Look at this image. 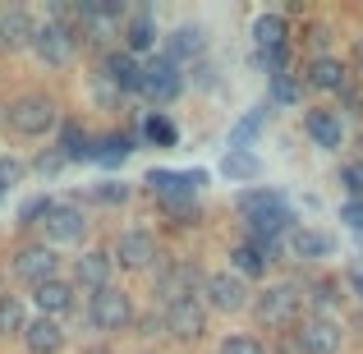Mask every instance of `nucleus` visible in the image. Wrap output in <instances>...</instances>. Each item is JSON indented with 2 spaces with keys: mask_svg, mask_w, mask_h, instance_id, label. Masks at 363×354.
Wrapping results in <instances>:
<instances>
[{
  "mask_svg": "<svg viewBox=\"0 0 363 354\" xmlns=\"http://www.w3.org/2000/svg\"><path fill=\"white\" fill-rule=\"evenodd\" d=\"M60 97L51 88H18L5 97V133L9 138H23V143H37L46 133L60 129Z\"/></svg>",
  "mask_w": 363,
  "mask_h": 354,
  "instance_id": "nucleus-1",
  "label": "nucleus"
},
{
  "mask_svg": "<svg viewBox=\"0 0 363 354\" xmlns=\"http://www.w3.org/2000/svg\"><path fill=\"white\" fill-rule=\"evenodd\" d=\"M248 313H253V322L262 331H290L294 322L308 313V299H303V281H294V276H272L267 285H257L253 290V304H248Z\"/></svg>",
  "mask_w": 363,
  "mask_h": 354,
  "instance_id": "nucleus-2",
  "label": "nucleus"
},
{
  "mask_svg": "<svg viewBox=\"0 0 363 354\" xmlns=\"http://www.w3.org/2000/svg\"><path fill=\"white\" fill-rule=\"evenodd\" d=\"M88 235H92V216L79 198H55V203L46 207L42 226H37V239H42L46 248H55V253H65V248H88Z\"/></svg>",
  "mask_w": 363,
  "mask_h": 354,
  "instance_id": "nucleus-3",
  "label": "nucleus"
},
{
  "mask_svg": "<svg viewBox=\"0 0 363 354\" xmlns=\"http://www.w3.org/2000/svg\"><path fill=\"white\" fill-rule=\"evenodd\" d=\"M157 322H161V341L175 350H198L212 336V313L198 299H170L157 304Z\"/></svg>",
  "mask_w": 363,
  "mask_h": 354,
  "instance_id": "nucleus-4",
  "label": "nucleus"
},
{
  "mask_svg": "<svg viewBox=\"0 0 363 354\" xmlns=\"http://www.w3.org/2000/svg\"><path fill=\"white\" fill-rule=\"evenodd\" d=\"M5 272H9V281H14V285L33 290V285H42V281L65 276V258L55 253V248H46L37 235H28V239H18V244H9Z\"/></svg>",
  "mask_w": 363,
  "mask_h": 354,
  "instance_id": "nucleus-5",
  "label": "nucleus"
},
{
  "mask_svg": "<svg viewBox=\"0 0 363 354\" xmlns=\"http://www.w3.org/2000/svg\"><path fill=\"white\" fill-rule=\"evenodd\" d=\"M83 322H88V331H97V336H120V331H129L133 322H138V304H133V294L116 281V285H106V290L83 299Z\"/></svg>",
  "mask_w": 363,
  "mask_h": 354,
  "instance_id": "nucleus-6",
  "label": "nucleus"
},
{
  "mask_svg": "<svg viewBox=\"0 0 363 354\" xmlns=\"http://www.w3.org/2000/svg\"><path fill=\"white\" fill-rule=\"evenodd\" d=\"M111 258H116V272H129V276H152L166 258L161 248V235L152 226H124V231L111 239Z\"/></svg>",
  "mask_w": 363,
  "mask_h": 354,
  "instance_id": "nucleus-7",
  "label": "nucleus"
},
{
  "mask_svg": "<svg viewBox=\"0 0 363 354\" xmlns=\"http://www.w3.org/2000/svg\"><path fill=\"white\" fill-rule=\"evenodd\" d=\"M79 33H74V23L60 14V5H51V18H42V28H37L33 37V60L42 65V70H69L74 60H79Z\"/></svg>",
  "mask_w": 363,
  "mask_h": 354,
  "instance_id": "nucleus-8",
  "label": "nucleus"
},
{
  "mask_svg": "<svg viewBox=\"0 0 363 354\" xmlns=\"http://www.w3.org/2000/svg\"><path fill=\"white\" fill-rule=\"evenodd\" d=\"M198 304L207 313H221V318H240L253 304V285L240 281L235 272H225V267H207L203 285H198Z\"/></svg>",
  "mask_w": 363,
  "mask_h": 354,
  "instance_id": "nucleus-9",
  "label": "nucleus"
},
{
  "mask_svg": "<svg viewBox=\"0 0 363 354\" xmlns=\"http://www.w3.org/2000/svg\"><path fill=\"white\" fill-rule=\"evenodd\" d=\"M294 354H345V327L340 318H327V313H303L290 331H285Z\"/></svg>",
  "mask_w": 363,
  "mask_h": 354,
  "instance_id": "nucleus-10",
  "label": "nucleus"
},
{
  "mask_svg": "<svg viewBox=\"0 0 363 354\" xmlns=\"http://www.w3.org/2000/svg\"><path fill=\"white\" fill-rule=\"evenodd\" d=\"M207 267H198L194 258H161V267L152 272V299L170 304V299H198Z\"/></svg>",
  "mask_w": 363,
  "mask_h": 354,
  "instance_id": "nucleus-11",
  "label": "nucleus"
},
{
  "mask_svg": "<svg viewBox=\"0 0 363 354\" xmlns=\"http://www.w3.org/2000/svg\"><path fill=\"white\" fill-rule=\"evenodd\" d=\"M184 88H189L184 65H175L170 55H161V51L143 60V88H138L143 101H152V106H170L175 97H184Z\"/></svg>",
  "mask_w": 363,
  "mask_h": 354,
  "instance_id": "nucleus-12",
  "label": "nucleus"
},
{
  "mask_svg": "<svg viewBox=\"0 0 363 354\" xmlns=\"http://www.w3.org/2000/svg\"><path fill=\"white\" fill-rule=\"evenodd\" d=\"M69 285L88 299V294L106 290V285H116V258H111L106 244H88L79 248V258L69 262Z\"/></svg>",
  "mask_w": 363,
  "mask_h": 354,
  "instance_id": "nucleus-13",
  "label": "nucleus"
},
{
  "mask_svg": "<svg viewBox=\"0 0 363 354\" xmlns=\"http://www.w3.org/2000/svg\"><path fill=\"white\" fill-rule=\"evenodd\" d=\"M28 309L33 318H51V322H69L74 313L83 309V294L69 285V276H55V281H42L28 290Z\"/></svg>",
  "mask_w": 363,
  "mask_h": 354,
  "instance_id": "nucleus-14",
  "label": "nucleus"
},
{
  "mask_svg": "<svg viewBox=\"0 0 363 354\" xmlns=\"http://www.w3.org/2000/svg\"><path fill=\"white\" fill-rule=\"evenodd\" d=\"M299 79H303V88L318 92V97H340V92L354 83V74H350V60H340L336 51H327V55H308Z\"/></svg>",
  "mask_w": 363,
  "mask_h": 354,
  "instance_id": "nucleus-15",
  "label": "nucleus"
},
{
  "mask_svg": "<svg viewBox=\"0 0 363 354\" xmlns=\"http://www.w3.org/2000/svg\"><path fill=\"white\" fill-rule=\"evenodd\" d=\"M42 28V18L28 5H5L0 9V60L5 55H28L33 51V37Z\"/></svg>",
  "mask_w": 363,
  "mask_h": 354,
  "instance_id": "nucleus-16",
  "label": "nucleus"
},
{
  "mask_svg": "<svg viewBox=\"0 0 363 354\" xmlns=\"http://www.w3.org/2000/svg\"><path fill=\"white\" fill-rule=\"evenodd\" d=\"M97 74L106 83H116L120 97H138V88H143V60L129 55L124 46H106V51L97 55Z\"/></svg>",
  "mask_w": 363,
  "mask_h": 354,
  "instance_id": "nucleus-17",
  "label": "nucleus"
},
{
  "mask_svg": "<svg viewBox=\"0 0 363 354\" xmlns=\"http://www.w3.org/2000/svg\"><path fill=\"white\" fill-rule=\"evenodd\" d=\"M235 207H240L244 221H294V207L290 198L281 194V189H240V198H235Z\"/></svg>",
  "mask_w": 363,
  "mask_h": 354,
  "instance_id": "nucleus-18",
  "label": "nucleus"
},
{
  "mask_svg": "<svg viewBox=\"0 0 363 354\" xmlns=\"http://www.w3.org/2000/svg\"><path fill=\"white\" fill-rule=\"evenodd\" d=\"M303 138L313 143V148H322V152H340L345 148V120H340V111L336 106H308L303 111Z\"/></svg>",
  "mask_w": 363,
  "mask_h": 354,
  "instance_id": "nucleus-19",
  "label": "nucleus"
},
{
  "mask_svg": "<svg viewBox=\"0 0 363 354\" xmlns=\"http://www.w3.org/2000/svg\"><path fill=\"white\" fill-rule=\"evenodd\" d=\"M285 253L294 262H308V267H322L327 258H336V235H327L322 226H294L285 235Z\"/></svg>",
  "mask_w": 363,
  "mask_h": 354,
  "instance_id": "nucleus-20",
  "label": "nucleus"
},
{
  "mask_svg": "<svg viewBox=\"0 0 363 354\" xmlns=\"http://www.w3.org/2000/svg\"><path fill=\"white\" fill-rule=\"evenodd\" d=\"M272 262L276 258H267L257 244H248V239H235L230 248H225V272H235L240 281H248L257 290V285L272 281Z\"/></svg>",
  "mask_w": 363,
  "mask_h": 354,
  "instance_id": "nucleus-21",
  "label": "nucleus"
},
{
  "mask_svg": "<svg viewBox=\"0 0 363 354\" xmlns=\"http://www.w3.org/2000/svg\"><path fill=\"white\" fill-rule=\"evenodd\" d=\"M143 184L152 189L157 203H175V198H198V189L207 184V170H147Z\"/></svg>",
  "mask_w": 363,
  "mask_h": 354,
  "instance_id": "nucleus-22",
  "label": "nucleus"
},
{
  "mask_svg": "<svg viewBox=\"0 0 363 354\" xmlns=\"http://www.w3.org/2000/svg\"><path fill=\"white\" fill-rule=\"evenodd\" d=\"M133 148H143V143H138V129H106V133H92L88 161H97L101 170H116L120 161L133 157Z\"/></svg>",
  "mask_w": 363,
  "mask_h": 354,
  "instance_id": "nucleus-23",
  "label": "nucleus"
},
{
  "mask_svg": "<svg viewBox=\"0 0 363 354\" xmlns=\"http://www.w3.org/2000/svg\"><path fill=\"white\" fill-rule=\"evenodd\" d=\"M175 65H198L207 60V28L203 23H175V33H166V51Z\"/></svg>",
  "mask_w": 363,
  "mask_h": 354,
  "instance_id": "nucleus-24",
  "label": "nucleus"
},
{
  "mask_svg": "<svg viewBox=\"0 0 363 354\" xmlns=\"http://www.w3.org/2000/svg\"><path fill=\"white\" fill-rule=\"evenodd\" d=\"M18 345H23V354H65V345H69V331H65V322L28 318V327H23V336H18Z\"/></svg>",
  "mask_w": 363,
  "mask_h": 354,
  "instance_id": "nucleus-25",
  "label": "nucleus"
},
{
  "mask_svg": "<svg viewBox=\"0 0 363 354\" xmlns=\"http://www.w3.org/2000/svg\"><path fill=\"white\" fill-rule=\"evenodd\" d=\"M120 37H124L120 46H124L129 55H138V60L157 55V42H161V33H157V18H152V9H138V14H129V18H124Z\"/></svg>",
  "mask_w": 363,
  "mask_h": 354,
  "instance_id": "nucleus-26",
  "label": "nucleus"
},
{
  "mask_svg": "<svg viewBox=\"0 0 363 354\" xmlns=\"http://www.w3.org/2000/svg\"><path fill=\"white\" fill-rule=\"evenodd\" d=\"M303 299H308V313H327V318H336L340 309H345V285H340V276L322 272L313 276V281H303Z\"/></svg>",
  "mask_w": 363,
  "mask_h": 354,
  "instance_id": "nucleus-27",
  "label": "nucleus"
},
{
  "mask_svg": "<svg viewBox=\"0 0 363 354\" xmlns=\"http://www.w3.org/2000/svg\"><path fill=\"white\" fill-rule=\"evenodd\" d=\"M248 42H253V51L285 46V42H290V18H285L281 9H262V14L248 23Z\"/></svg>",
  "mask_w": 363,
  "mask_h": 354,
  "instance_id": "nucleus-28",
  "label": "nucleus"
},
{
  "mask_svg": "<svg viewBox=\"0 0 363 354\" xmlns=\"http://www.w3.org/2000/svg\"><path fill=\"white\" fill-rule=\"evenodd\" d=\"M55 148L65 152V161H88V152H92V129H88L79 116H65L60 129H55Z\"/></svg>",
  "mask_w": 363,
  "mask_h": 354,
  "instance_id": "nucleus-29",
  "label": "nucleus"
},
{
  "mask_svg": "<svg viewBox=\"0 0 363 354\" xmlns=\"http://www.w3.org/2000/svg\"><path fill=\"white\" fill-rule=\"evenodd\" d=\"M138 143H147V148H175L179 124L166 111H147V116H138Z\"/></svg>",
  "mask_w": 363,
  "mask_h": 354,
  "instance_id": "nucleus-30",
  "label": "nucleus"
},
{
  "mask_svg": "<svg viewBox=\"0 0 363 354\" xmlns=\"http://www.w3.org/2000/svg\"><path fill=\"white\" fill-rule=\"evenodd\" d=\"M28 327V299L14 290H0V341H18Z\"/></svg>",
  "mask_w": 363,
  "mask_h": 354,
  "instance_id": "nucleus-31",
  "label": "nucleus"
},
{
  "mask_svg": "<svg viewBox=\"0 0 363 354\" xmlns=\"http://www.w3.org/2000/svg\"><path fill=\"white\" fill-rule=\"evenodd\" d=\"M303 79L294 70H285V74H267V101L272 106H299L303 101Z\"/></svg>",
  "mask_w": 363,
  "mask_h": 354,
  "instance_id": "nucleus-32",
  "label": "nucleus"
},
{
  "mask_svg": "<svg viewBox=\"0 0 363 354\" xmlns=\"http://www.w3.org/2000/svg\"><path fill=\"white\" fill-rule=\"evenodd\" d=\"M83 198H88L92 207H124L133 198V184H124V179H101V184H92Z\"/></svg>",
  "mask_w": 363,
  "mask_h": 354,
  "instance_id": "nucleus-33",
  "label": "nucleus"
},
{
  "mask_svg": "<svg viewBox=\"0 0 363 354\" xmlns=\"http://www.w3.org/2000/svg\"><path fill=\"white\" fill-rule=\"evenodd\" d=\"M216 354H272L257 331H225L221 341H216Z\"/></svg>",
  "mask_w": 363,
  "mask_h": 354,
  "instance_id": "nucleus-34",
  "label": "nucleus"
},
{
  "mask_svg": "<svg viewBox=\"0 0 363 354\" xmlns=\"http://www.w3.org/2000/svg\"><path fill=\"white\" fill-rule=\"evenodd\" d=\"M257 170H262V161H257L248 148L244 152H230V148H225V157H221V175L225 179H253Z\"/></svg>",
  "mask_w": 363,
  "mask_h": 354,
  "instance_id": "nucleus-35",
  "label": "nucleus"
},
{
  "mask_svg": "<svg viewBox=\"0 0 363 354\" xmlns=\"http://www.w3.org/2000/svg\"><path fill=\"white\" fill-rule=\"evenodd\" d=\"M336 179H340V189L350 194V203H363V157H345L340 170H336Z\"/></svg>",
  "mask_w": 363,
  "mask_h": 354,
  "instance_id": "nucleus-36",
  "label": "nucleus"
},
{
  "mask_svg": "<svg viewBox=\"0 0 363 354\" xmlns=\"http://www.w3.org/2000/svg\"><path fill=\"white\" fill-rule=\"evenodd\" d=\"M51 203H55L51 194H33L23 207H18V231H28V235H33L37 226H42V216H46V207H51Z\"/></svg>",
  "mask_w": 363,
  "mask_h": 354,
  "instance_id": "nucleus-37",
  "label": "nucleus"
},
{
  "mask_svg": "<svg viewBox=\"0 0 363 354\" xmlns=\"http://www.w3.org/2000/svg\"><path fill=\"white\" fill-rule=\"evenodd\" d=\"M290 60H294V46L290 42L272 46V51H253V65H257V70H267V74H285V70H290Z\"/></svg>",
  "mask_w": 363,
  "mask_h": 354,
  "instance_id": "nucleus-38",
  "label": "nucleus"
},
{
  "mask_svg": "<svg viewBox=\"0 0 363 354\" xmlns=\"http://www.w3.org/2000/svg\"><path fill=\"white\" fill-rule=\"evenodd\" d=\"M157 207L179 226H194L198 216H203V203H198V198H175V203H157Z\"/></svg>",
  "mask_w": 363,
  "mask_h": 354,
  "instance_id": "nucleus-39",
  "label": "nucleus"
},
{
  "mask_svg": "<svg viewBox=\"0 0 363 354\" xmlns=\"http://www.w3.org/2000/svg\"><path fill=\"white\" fill-rule=\"evenodd\" d=\"M340 285H345V294H350L354 304H363V253L345 262V272H340Z\"/></svg>",
  "mask_w": 363,
  "mask_h": 354,
  "instance_id": "nucleus-40",
  "label": "nucleus"
},
{
  "mask_svg": "<svg viewBox=\"0 0 363 354\" xmlns=\"http://www.w3.org/2000/svg\"><path fill=\"white\" fill-rule=\"evenodd\" d=\"M23 161H18V157H9V152H0V198H5L9 194V189H14L18 184V179H23Z\"/></svg>",
  "mask_w": 363,
  "mask_h": 354,
  "instance_id": "nucleus-41",
  "label": "nucleus"
},
{
  "mask_svg": "<svg viewBox=\"0 0 363 354\" xmlns=\"http://www.w3.org/2000/svg\"><path fill=\"white\" fill-rule=\"evenodd\" d=\"M92 97H97V106H101V111H116L120 101H124V97H120V88H116V83H106L97 70H92Z\"/></svg>",
  "mask_w": 363,
  "mask_h": 354,
  "instance_id": "nucleus-42",
  "label": "nucleus"
},
{
  "mask_svg": "<svg viewBox=\"0 0 363 354\" xmlns=\"http://www.w3.org/2000/svg\"><path fill=\"white\" fill-rule=\"evenodd\" d=\"M257 129H262V111L235 124V133H230V152H244V143H253V138H257Z\"/></svg>",
  "mask_w": 363,
  "mask_h": 354,
  "instance_id": "nucleus-43",
  "label": "nucleus"
},
{
  "mask_svg": "<svg viewBox=\"0 0 363 354\" xmlns=\"http://www.w3.org/2000/svg\"><path fill=\"white\" fill-rule=\"evenodd\" d=\"M69 161H65V152L60 148H51V152H42V157L33 161V170H42V175H55V170H65Z\"/></svg>",
  "mask_w": 363,
  "mask_h": 354,
  "instance_id": "nucleus-44",
  "label": "nucleus"
},
{
  "mask_svg": "<svg viewBox=\"0 0 363 354\" xmlns=\"http://www.w3.org/2000/svg\"><path fill=\"white\" fill-rule=\"evenodd\" d=\"M340 221H345L354 235H363V203H350V198H345V207H340Z\"/></svg>",
  "mask_w": 363,
  "mask_h": 354,
  "instance_id": "nucleus-45",
  "label": "nucleus"
},
{
  "mask_svg": "<svg viewBox=\"0 0 363 354\" xmlns=\"http://www.w3.org/2000/svg\"><path fill=\"white\" fill-rule=\"evenodd\" d=\"M216 74H221V70H216V65H207V60L194 65V83H198V88H216Z\"/></svg>",
  "mask_w": 363,
  "mask_h": 354,
  "instance_id": "nucleus-46",
  "label": "nucleus"
},
{
  "mask_svg": "<svg viewBox=\"0 0 363 354\" xmlns=\"http://www.w3.org/2000/svg\"><path fill=\"white\" fill-rule=\"evenodd\" d=\"M350 70H359V79H363V37H354V65Z\"/></svg>",
  "mask_w": 363,
  "mask_h": 354,
  "instance_id": "nucleus-47",
  "label": "nucleus"
},
{
  "mask_svg": "<svg viewBox=\"0 0 363 354\" xmlns=\"http://www.w3.org/2000/svg\"><path fill=\"white\" fill-rule=\"evenodd\" d=\"M354 143H359V148H354V157H363V124H359V133H354Z\"/></svg>",
  "mask_w": 363,
  "mask_h": 354,
  "instance_id": "nucleus-48",
  "label": "nucleus"
},
{
  "mask_svg": "<svg viewBox=\"0 0 363 354\" xmlns=\"http://www.w3.org/2000/svg\"><path fill=\"white\" fill-rule=\"evenodd\" d=\"M0 133H5V97H0Z\"/></svg>",
  "mask_w": 363,
  "mask_h": 354,
  "instance_id": "nucleus-49",
  "label": "nucleus"
},
{
  "mask_svg": "<svg viewBox=\"0 0 363 354\" xmlns=\"http://www.w3.org/2000/svg\"><path fill=\"white\" fill-rule=\"evenodd\" d=\"M212 354H216V350H212Z\"/></svg>",
  "mask_w": 363,
  "mask_h": 354,
  "instance_id": "nucleus-50",
  "label": "nucleus"
}]
</instances>
